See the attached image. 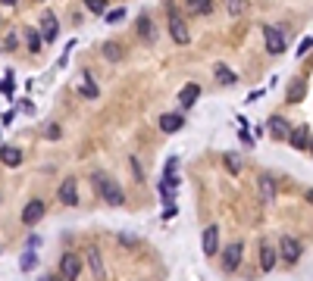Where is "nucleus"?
<instances>
[{"mask_svg":"<svg viewBox=\"0 0 313 281\" xmlns=\"http://www.w3.org/2000/svg\"><path fill=\"white\" fill-rule=\"evenodd\" d=\"M91 181H94L97 197H100L103 203H110V206H122V203H125V191L119 187V181H113L107 172H94V175H91Z\"/></svg>","mask_w":313,"mask_h":281,"instance_id":"f257e3e1","label":"nucleus"},{"mask_svg":"<svg viewBox=\"0 0 313 281\" xmlns=\"http://www.w3.org/2000/svg\"><path fill=\"white\" fill-rule=\"evenodd\" d=\"M82 275V256L79 253H63L60 259V278L63 281H76Z\"/></svg>","mask_w":313,"mask_h":281,"instance_id":"f03ea898","label":"nucleus"},{"mask_svg":"<svg viewBox=\"0 0 313 281\" xmlns=\"http://www.w3.org/2000/svg\"><path fill=\"white\" fill-rule=\"evenodd\" d=\"M241 253H245V244H241V240L226 244V253H223V269H226V272H235L238 266H241Z\"/></svg>","mask_w":313,"mask_h":281,"instance_id":"7ed1b4c3","label":"nucleus"},{"mask_svg":"<svg viewBox=\"0 0 313 281\" xmlns=\"http://www.w3.org/2000/svg\"><path fill=\"white\" fill-rule=\"evenodd\" d=\"M57 197H60L63 206H79V181H76V178H63Z\"/></svg>","mask_w":313,"mask_h":281,"instance_id":"20e7f679","label":"nucleus"},{"mask_svg":"<svg viewBox=\"0 0 313 281\" xmlns=\"http://www.w3.org/2000/svg\"><path fill=\"white\" fill-rule=\"evenodd\" d=\"M169 34H172V41L182 44V47L191 44V31H188V25H185V19H182V16H172V19H169Z\"/></svg>","mask_w":313,"mask_h":281,"instance_id":"39448f33","label":"nucleus"},{"mask_svg":"<svg viewBox=\"0 0 313 281\" xmlns=\"http://www.w3.org/2000/svg\"><path fill=\"white\" fill-rule=\"evenodd\" d=\"M263 37H266V50H269V53H285L288 41H285V34H282L279 28L266 25V28H263Z\"/></svg>","mask_w":313,"mask_h":281,"instance_id":"423d86ee","label":"nucleus"},{"mask_svg":"<svg viewBox=\"0 0 313 281\" xmlns=\"http://www.w3.org/2000/svg\"><path fill=\"white\" fill-rule=\"evenodd\" d=\"M44 213H47L44 200H28L25 210H22V222H25V225H38V222L44 219Z\"/></svg>","mask_w":313,"mask_h":281,"instance_id":"0eeeda50","label":"nucleus"},{"mask_svg":"<svg viewBox=\"0 0 313 281\" xmlns=\"http://www.w3.org/2000/svg\"><path fill=\"white\" fill-rule=\"evenodd\" d=\"M301 253H304V247H301L298 237H282V259L288 266H294V262L301 259Z\"/></svg>","mask_w":313,"mask_h":281,"instance_id":"6e6552de","label":"nucleus"},{"mask_svg":"<svg viewBox=\"0 0 313 281\" xmlns=\"http://www.w3.org/2000/svg\"><path fill=\"white\" fill-rule=\"evenodd\" d=\"M182 125H185V116H182V112H163L160 116V131L163 135H176Z\"/></svg>","mask_w":313,"mask_h":281,"instance_id":"1a4fd4ad","label":"nucleus"},{"mask_svg":"<svg viewBox=\"0 0 313 281\" xmlns=\"http://www.w3.org/2000/svg\"><path fill=\"white\" fill-rule=\"evenodd\" d=\"M288 144L294 150H310V125H301V128H291V135H288Z\"/></svg>","mask_w":313,"mask_h":281,"instance_id":"9d476101","label":"nucleus"},{"mask_svg":"<svg viewBox=\"0 0 313 281\" xmlns=\"http://www.w3.org/2000/svg\"><path fill=\"white\" fill-rule=\"evenodd\" d=\"M257 191H260V197H263L266 203H272V200H275V194H279V184H275V178H272L269 172H263V175H260V181H257Z\"/></svg>","mask_w":313,"mask_h":281,"instance_id":"9b49d317","label":"nucleus"},{"mask_svg":"<svg viewBox=\"0 0 313 281\" xmlns=\"http://www.w3.org/2000/svg\"><path fill=\"white\" fill-rule=\"evenodd\" d=\"M197 97H200V85H194V82H188L185 88L179 91V103H182V109H191V106L197 103Z\"/></svg>","mask_w":313,"mask_h":281,"instance_id":"f8f14e48","label":"nucleus"},{"mask_svg":"<svg viewBox=\"0 0 313 281\" xmlns=\"http://www.w3.org/2000/svg\"><path fill=\"white\" fill-rule=\"evenodd\" d=\"M266 128H269V135H272L275 141H288V135H291V125H288L282 116H272Z\"/></svg>","mask_w":313,"mask_h":281,"instance_id":"ddd939ff","label":"nucleus"},{"mask_svg":"<svg viewBox=\"0 0 313 281\" xmlns=\"http://www.w3.org/2000/svg\"><path fill=\"white\" fill-rule=\"evenodd\" d=\"M57 34H60V22H57V16H44L41 19V41H57Z\"/></svg>","mask_w":313,"mask_h":281,"instance_id":"4468645a","label":"nucleus"},{"mask_svg":"<svg viewBox=\"0 0 313 281\" xmlns=\"http://www.w3.org/2000/svg\"><path fill=\"white\" fill-rule=\"evenodd\" d=\"M0 163H4V166H10V169L22 166V150H19V147H10V144H4V147H0Z\"/></svg>","mask_w":313,"mask_h":281,"instance_id":"2eb2a0df","label":"nucleus"},{"mask_svg":"<svg viewBox=\"0 0 313 281\" xmlns=\"http://www.w3.org/2000/svg\"><path fill=\"white\" fill-rule=\"evenodd\" d=\"M304 97H307V82H304V78H294V82L288 85L285 100H288V103H301Z\"/></svg>","mask_w":313,"mask_h":281,"instance_id":"dca6fc26","label":"nucleus"},{"mask_svg":"<svg viewBox=\"0 0 313 281\" xmlns=\"http://www.w3.org/2000/svg\"><path fill=\"white\" fill-rule=\"evenodd\" d=\"M260 269H263V272H272V269H275V247H272L269 240L260 244Z\"/></svg>","mask_w":313,"mask_h":281,"instance_id":"f3484780","label":"nucleus"},{"mask_svg":"<svg viewBox=\"0 0 313 281\" xmlns=\"http://www.w3.org/2000/svg\"><path fill=\"white\" fill-rule=\"evenodd\" d=\"M219 250V228L216 225H207V231H204V256H213Z\"/></svg>","mask_w":313,"mask_h":281,"instance_id":"a211bd4d","label":"nucleus"},{"mask_svg":"<svg viewBox=\"0 0 313 281\" xmlns=\"http://www.w3.org/2000/svg\"><path fill=\"white\" fill-rule=\"evenodd\" d=\"M85 259H88L91 272H94L97 278H103V256H100V250H97V247H88V250H85Z\"/></svg>","mask_w":313,"mask_h":281,"instance_id":"6ab92c4d","label":"nucleus"},{"mask_svg":"<svg viewBox=\"0 0 313 281\" xmlns=\"http://www.w3.org/2000/svg\"><path fill=\"white\" fill-rule=\"evenodd\" d=\"M185 7L191 16H210L213 13V0H185Z\"/></svg>","mask_w":313,"mask_h":281,"instance_id":"aec40b11","label":"nucleus"},{"mask_svg":"<svg viewBox=\"0 0 313 281\" xmlns=\"http://www.w3.org/2000/svg\"><path fill=\"white\" fill-rule=\"evenodd\" d=\"M79 91H82V97H88V100H97V97H100V88L94 85V78H91L88 72L82 75V88H79Z\"/></svg>","mask_w":313,"mask_h":281,"instance_id":"412c9836","label":"nucleus"},{"mask_svg":"<svg viewBox=\"0 0 313 281\" xmlns=\"http://www.w3.org/2000/svg\"><path fill=\"white\" fill-rule=\"evenodd\" d=\"M138 34L144 37V41H154L157 37V28H154V22H151V16H138Z\"/></svg>","mask_w":313,"mask_h":281,"instance_id":"4be33fe9","label":"nucleus"},{"mask_svg":"<svg viewBox=\"0 0 313 281\" xmlns=\"http://www.w3.org/2000/svg\"><path fill=\"white\" fill-rule=\"evenodd\" d=\"M100 53H103V60H110V63H119L122 56H125V53H122V47H119L116 41H107V44L100 47Z\"/></svg>","mask_w":313,"mask_h":281,"instance_id":"5701e85b","label":"nucleus"},{"mask_svg":"<svg viewBox=\"0 0 313 281\" xmlns=\"http://www.w3.org/2000/svg\"><path fill=\"white\" fill-rule=\"evenodd\" d=\"M248 7H251V0H226V13H229L232 19L245 16V13H248Z\"/></svg>","mask_w":313,"mask_h":281,"instance_id":"b1692460","label":"nucleus"},{"mask_svg":"<svg viewBox=\"0 0 313 281\" xmlns=\"http://www.w3.org/2000/svg\"><path fill=\"white\" fill-rule=\"evenodd\" d=\"M223 163H226V169H229L232 175H241V169H245L241 153H226V156H223Z\"/></svg>","mask_w":313,"mask_h":281,"instance_id":"393cba45","label":"nucleus"},{"mask_svg":"<svg viewBox=\"0 0 313 281\" xmlns=\"http://www.w3.org/2000/svg\"><path fill=\"white\" fill-rule=\"evenodd\" d=\"M25 44H28L31 53H38L41 44H44V41H41V31H38V28H25Z\"/></svg>","mask_w":313,"mask_h":281,"instance_id":"a878e982","label":"nucleus"},{"mask_svg":"<svg viewBox=\"0 0 313 281\" xmlns=\"http://www.w3.org/2000/svg\"><path fill=\"white\" fill-rule=\"evenodd\" d=\"M160 197H163V203H166V206H172V200H176V184L163 178V181H160Z\"/></svg>","mask_w":313,"mask_h":281,"instance_id":"bb28decb","label":"nucleus"},{"mask_svg":"<svg viewBox=\"0 0 313 281\" xmlns=\"http://www.w3.org/2000/svg\"><path fill=\"white\" fill-rule=\"evenodd\" d=\"M216 82H223V85H235V82H238V75H235L232 69H226L223 63H219V66H216Z\"/></svg>","mask_w":313,"mask_h":281,"instance_id":"cd10ccee","label":"nucleus"},{"mask_svg":"<svg viewBox=\"0 0 313 281\" xmlns=\"http://www.w3.org/2000/svg\"><path fill=\"white\" fill-rule=\"evenodd\" d=\"M163 178L172 181V184H179V159H176V156L166 163V169H163Z\"/></svg>","mask_w":313,"mask_h":281,"instance_id":"c85d7f7f","label":"nucleus"},{"mask_svg":"<svg viewBox=\"0 0 313 281\" xmlns=\"http://www.w3.org/2000/svg\"><path fill=\"white\" fill-rule=\"evenodd\" d=\"M34 266H38V256H34V250L22 253V259H19V269H22V272H31Z\"/></svg>","mask_w":313,"mask_h":281,"instance_id":"c756f323","label":"nucleus"},{"mask_svg":"<svg viewBox=\"0 0 313 281\" xmlns=\"http://www.w3.org/2000/svg\"><path fill=\"white\" fill-rule=\"evenodd\" d=\"M103 19H107L110 25H116V22H122V19H125V7H116V10H110V13H107Z\"/></svg>","mask_w":313,"mask_h":281,"instance_id":"7c9ffc66","label":"nucleus"},{"mask_svg":"<svg viewBox=\"0 0 313 281\" xmlns=\"http://www.w3.org/2000/svg\"><path fill=\"white\" fill-rule=\"evenodd\" d=\"M85 7H88L91 13H97V16H103V13H107V0H85Z\"/></svg>","mask_w":313,"mask_h":281,"instance_id":"2f4dec72","label":"nucleus"},{"mask_svg":"<svg viewBox=\"0 0 313 281\" xmlns=\"http://www.w3.org/2000/svg\"><path fill=\"white\" fill-rule=\"evenodd\" d=\"M0 94H4V97H13V94H16L13 91V75H7V78L0 82Z\"/></svg>","mask_w":313,"mask_h":281,"instance_id":"473e14b6","label":"nucleus"},{"mask_svg":"<svg viewBox=\"0 0 313 281\" xmlns=\"http://www.w3.org/2000/svg\"><path fill=\"white\" fill-rule=\"evenodd\" d=\"M310 53V37H304V41L298 44V60H301V56H307Z\"/></svg>","mask_w":313,"mask_h":281,"instance_id":"72a5a7b5","label":"nucleus"},{"mask_svg":"<svg viewBox=\"0 0 313 281\" xmlns=\"http://www.w3.org/2000/svg\"><path fill=\"white\" fill-rule=\"evenodd\" d=\"M16 44H19V37H16V34H7V41H4V50H16Z\"/></svg>","mask_w":313,"mask_h":281,"instance_id":"f704fd0d","label":"nucleus"},{"mask_svg":"<svg viewBox=\"0 0 313 281\" xmlns=\"http://www.w3.org/2000/svg\"><path fill=\"white\" fill-rule=\"evenodd\" d=\"M44 135L57 141V138H60V125H47V131H44Z\"/></svg>","mask_w":313,"mask_h":281,"instance_id":"c9c22d12","label":"nucleus"},{"mask_svg":"<svg viewBox=\"0 0 313 281\" xmlns=\"http://www.w3.org/2000/svg\"><path fill=\"white\" fill-rule=\"evenodd\" d=\"M38 247H41V237L31 234V237H28V250H38Z\"/></svg>","mask_w":313,"mask_h":281,"instance_id":"e433bc0d","label":"nucleus"},{"mask_svg":"<svg viewBox=\"0 0 313 281\" xmlns=\"http://www.w3.org/2000/svg\"><path fill=\"white\" fill-rule=\"evenodd\" d=\"M176 216H179V210H176V206H166V213H163V219L169 222V219H176Z\"/></svg>","mask_w":313,"mask_h":281,"instance_id":"4c0bfd02","label":"nucleus"},{"mask_svg":"<svg viewBox=\"0 0 313 281\" xmlns=\"http://www.w3.org/2000/svg\"><path fill=\"white\" fill-rule=\"evenodd\" d=\"M19 109H25V112H34V103H31V100H19Z\"/></svg>","mask_w":313,"mask_h":281,"instance_id":"58836bf2","label":"nucleus"},{"mask_svg":"<svg viewBox=\"0 0 313 281\" xmlns=\"http://www.w3.org/2000/svg\"><path fill=\"white\" fill-rule=\"evenodd\" d=\"M13 119H16V112L10 109V112H4V125H13Z\"/></svg>","mask_w":313,"mask_h":281,"instance_id":"ea45409f","label":"nucleus"},{"mask_svg":"<svg viewBox=\"0 0 313 281\" xmlns=\"http://www.w3.org/2000/svg\"><path fill=\"white\" fill-rule=\"evenodd\" d=\"M241 141H245V144H254V138H251V131H248V128H241Z\"/></svg>","mask_w":313,"mask_h":281,"instance_id":"a19ab883","label":"nucleus"},{"mask_svg":"<svg viewBox=\"0 0 313 281\" xmlns=\"http://www.w3.org/2000/svg\"><path fill=\"white\" fill-rule=\"evenodd\" d=\"M0 4H4V7H16V4H19V0H0Z\"/></svg>","mask_w":313,"mask_h":281,"instance_id":"79ce46f5","label":"nucleus"},{"mask_svg":"<svg viewBox=\"0 0 313 281\" xmlns=\"http://www.w3.org/2000/svg\"><path fill=\"white\" fill-rule=\"evenodd\" d=\"M41 281H63V278H41Z\"/></svg>","mask_w":313,"mask_h":281,"instance_id":"37998d69","label":"nucleus"}]
</instances>
